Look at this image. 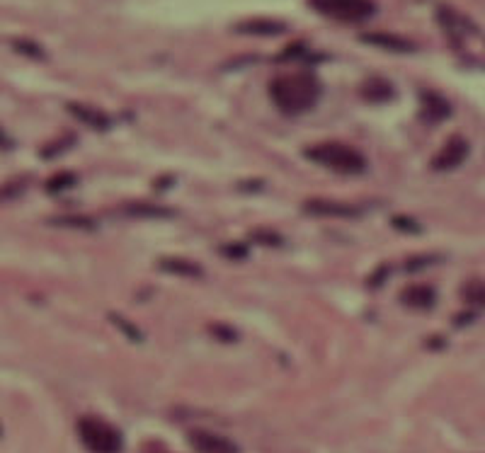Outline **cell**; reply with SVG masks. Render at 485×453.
I'll return each mask as SVG.
<instances>
[{"mask_svg":"<svg viewBox=\"0 0 485 453\" xmlns=\"http://www.w3.org/2000/svg\"><path fill=\"white\" fill-rule=\"evenodd\" d=\"M306 158L318 165L328 167L332 172H342V174H359L367 167V160L359 151L350 148V146L342 143H320L306 151Z\"/></svg>","mask_w":485,"mask_h":453,"instance_id":"obj_2","label":"cell"},{"mask_svg":"<svg viewBox=\"0 0 485 453\" xmlns=\"http://www.w3.org/2000/svg\"><path fill=\"white\" fill-rule=\"evenodd\" d=\"M53 223H63V226H75V228H90L92 226L88 218H75V216H70V218H53Z\"/></svg>","mask_w":485,"mask_h":453,"instance_id":"obj_16","label":"cell"},{"mask_svg":"<svg viewBox=\"0 0 485 453\" xmlns=\"http://www.w3.org/2000/svg\"><path fill=\"white\" fill-rule=\"evenodd\" d=\"M129 214H139V216H168V211L153 209V206H146V209H129Z\"/></svg>","mask_w":485,"mask_h":453,"instance_id":"obj_18","label":"cell"},{"mask_svg":"<svg viewBox=\"0 0 485 453\" xmlns=\"http://www.w3.org/2000/svg\"><path fill=\"white\" fill-rule=\"evenodd\" d=\"M275 105L286 114H301L310 109L320 97V83L306 70L277 78L270 87Z\"/></svg>","mask_w":485,"mask_h":453,"instance_id":"obj_1","label":"cell"},{"mask_svg":"<svg viewBox=\"0 0 485 453\" xmlns=\"http://www.w3.org/2000/svg\"><path fill=\"white\" fill-rule=\"evenodd\" d=\"M112 320H114V323H117L119 327H122V330H124V332H127V335H129V337H132V340H141L139 330H134V327H132V325H129V320H122V318H119V315H114V313H112Z\"/></svg>","mask_w":485,"mask_h":453,"instance_id":"obj_17","label":"cell"},{"mask_svg":"<svg viewBox=\"0 0 485 453\" xmlns=\"http://www.w3.org/2000/svg\"><path fill=\"white\" fill-rule=\"evenodd\" d=\"M432 301H434V291L429 286H422V283L403 291V303L412 305V308H429Z\"/></svg>","mask_w":485,"mask_h":453,"instance_id":"obj_9","label":"cell"},{"mask_svg":"<svg viewBox=\"0 0 485 453\" xmlns=\"http://www.w3.org/2000/svg\"><path fill=\"white\" fill-rule=\"evenodd\" d=\"M189 441H192L197 453H238V449L231 441L211 432H192L189 434Z\"/></svg>","mask_w":485,"mask_h":453,"instance_id":"obj_6","label":"cell"},{"mask_svg":"<svg viewBox=\"0 0 485 453\" xmlns=\"http://www.w3.org/2000/svg\"><path fill=\"white\" fill-rule=\"evenodd\" d=\"M422 114L427 119H432V122H439V119H444L446 114H449V105H446V102L437 95H424L422 97Z\"/></svg>","mask_w":485,"mask_h":453,"instance_id":"obj_11","label":"cell"},{"mask_svg":"<svg viewBox=\"0 0 485 453\" xmlns=\"http://www.w3.org/2000/svg\"><path fill=\"white\" fill-rule=\"evenodd\" d=\"M80 441L90 453H119L122 451V434L112 424L97 417H85L78 422Z\"/></svg>","mask_w":485,"mask_h":453,"instance_id":"obj_3","label":"cell"},{"mask_svg":"<svg viewBox=\"0 0 485 453\" xmlns=\"http://www.w3.org/2000/svg\"><path fill=\"white\" fill-rule=\"evenodd\" d=\"M308 214L315 216H332V218H350L357 216V211L347 204H337V201H308L306 204Z\"/></svg>","mask_w":485,"mask_h":453,"instance_id":"obj_8","label":"cell"},{"mask_svg":"<svg viewBox=\"0 0 485 453\" xmlns=\"http://www.w3.org/2000/svg\"><path fill=\"white\" fill-rule=\"evenodd\" d=\"M466 155H468V143L461 136H454V139H449L441 146V151L434 155L432 165L434 170H451V167H459L466 160Z\"/></svg>","mask_w":485,"mask_h":453,"instance_id":"obj_5","label":"cell"},{"mask_svg":"<svg viewBox=\"0 0 485 453\" xmlns=\"http://www.w3.org/2000/svg\"><path fill=\"white\" fill-rule=\"evenodd\" d=\"M241 30L253 32V34H277V32L284 30V25H277V22H248Z\"/></svg>","mask_w":485,"mask_h":453,"instance_id":"obj_13","label":"cell"},{"mask_svg":"<svg viewBox=\"0 0 485 453\" xmlns=\"http://www.w3.org/2000/svg\"><path fill=\"white\" fill-rule=\"evenodd\" d=\"M160 264H163V269H165V272H175V274H179V276H199L201 274L199 267H194L192 262L165 260V262H160Z\"/></svg>","mask_w":485,"mask_h":453,"instance_id":"obj_12","label":"cell"},{"mask_svg":"<svg viewBox=\"0 0 485 453\" xmlns=\"http://www.w3.org/2000/svg\"><path fill=\"white\" fill-rule=\"evenodd\" d=\"M70 182H73V177H70V174H56L51 182H46V189H51V192H58V189L68 187Z\"/></svg>","mask_w":485,"mask_h":453,"instance_id":"obj_15","label":"cell"},{"mask_svg":"<svg viewBox=\"0 0 485 453\" xmlns=\"http://www.w3.org/2000/svg\"><path fill=\"white\" fill-rule=\"evenodd\" d=\"M463 298H466V303L485 305V283H481V281L468 283V286L463 288Z\"/></svg>","mask_w":485,"mask_h":453,"instance_id":"obj_14","label":"cell"},{"mask_svg":"<svg viewBox=\"0 0 485 453\" xmlns=\"http://www.w3.org/2000/svg\"><path fill=\"white\" fill-rule=\"evenodd\" d=\"M70 109V114L73 117H78L80 122H85V124H90V127H95V129H105L107 124V117L102 112H97V109H92V107H83V105H68Z\"/></svg>","mask_w":485,"mask_h":453,"instance_id":"obj_10","label":"cell"},{"mask_svg":"<svg viewBox=\"0 0 485 453\" xmlns=\"http://www.w3.org/2000/svg\"><path fill=\"white\" fill-rule=\"evenodd\" d=\"M15 46L23 49L25 53H32V56H42V51L34 46V44H27V42H15Z\"/></svg>","mask_w":485,"mask_h":453,"instance_id":"obj_19","label":"cell"},{"mask_svg":"<svg viewBox=\"0 0 485 453\" xmlns=\"http://www.w3.org/2000/svg\"><path fill=\"white\" fill-rule=\"evenodd\" d=\"M310 5L320 15L340 22H362L376 10L372 0H310Z\"/></svg>","mask_w":485,"mask_h":453,"instance_id":"obj_4","label":"cell"},{"mask_svg":"<svg viewBox=\"0 0 485 453\" xmlns=\"http://www.w3.org/2000/svg\"><path fill=\"white\" fill-rule=\"evenodd\" d=\"M362 42L372 44V46H381L386 51H412V44L403 37L386 34V32H374V34H362Z\"/></svg>","mask_w":485,"mask_h":453,"instance_id":"obj_7","label":"cell"}]
</instances>
